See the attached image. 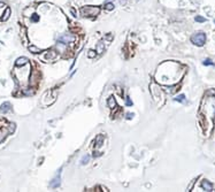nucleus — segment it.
I'll list each match as a JSON object with an SVG mask.
<instances>
[{
    "instance_id": "f257e3e1",
    "label": "nucleus",
    "mask_w": 215,
    "mask_h": 192,
    "mask_svg": "<svg viewBox=\"0 0 215 192\" xmlns=\"http://www.w3.org/2000/svg\"><path fill=\"white\" fill-rule=\"evenodd\" d=\"M215 118V97L206 96L201 100L199 109V122L205 134H209L213 129Z\"/></svg>"
},
{
    "instance_id": "f03ea898",
    "label": "nucleus",
    "mask_w": 215,
    "mask_h": 192,
    "mask_svg": "<svg viewBox=\"0 0 215 192\" xmlns=\"http://www.w3.org/2000/svg\"><path fill=\"white\" fill-rule=\"evenodd\" d=\"M81 14L84 16H97L100 12V8L97 6H85L81 8Z\"/></svg>"
},
{
    "instance_id": "7ed1b4c3",
    "label": "nucleus",
    "mask_w": 215,
    "mask_h": 192,
    "mask_svg": "<svg viewBox=\"0 0 215 192\" xmlns=\"http://www.w3.org/2000/svg\"><path fill=\"white\" fill-rule=\"evenodd\" d=\"M191 41L195 46H202L206 43V35L204 32H197L191 37Z\"/></svg>"
},
{
    "instance_id": "20e7f679",
    "label": "nucleus",
    "mask_w": 215,
    "mask_h": 192,
    "mask_svg": "<svg viewBox=\"0 0 215 192\" xmlns=\"http://www.w3.org/2000/svg\"><path fill=\"white\" fill-rule=\"evenodd\" d=\"M59 41L62 43V44H70V43H74L75 41V37L73 35H70V34H66V35H63V36L60 37Z\"/></svg>"
},
{
    "instance_id": "39448f33",
    "label": "nucleus",
    "mask_w": 215,
    "mask_h": 192,
    "mask_svg": "<svg viewBox=\"0 0 215 192\" xmlns=\"http://www.w3.org/2000/svg\"><path fill=\"white\" fill-rule=\"evenodd\" d=\"M11 108H12V106H11L9 102H4V104L0 106V112H1V113H7V112L11 111Z\"/></svg>"
},
{
    "instance_id": "423d86ee",
    "label": "nucleus",
    "mask_w": 215,
    "mask_h": 192,
    "mask_svg": "<svg viewBox=\"0 0 215 192\" xmlns=\"http://www.w3.org/2000/svg\"><path fill=\"white\" fill-rule=\"evenodd\" d=\"M201 186H202V189H204L205 191H212V190H213V185H212V183H209L208 181H202Z\"/></svg>"
},
{
    "instance_id": "0eeeda50",
    "label": "nucleus",
    "mask_w": 215,
    "mask_h": 192,
    "mask_svg": "<svg viewBox=\"0 0 215 192\" xmlns=\"http://www.w3.org/2000/svg\"><path fill=\"white\" fill-rule=\"evenodd\" d=\"M107 104H108V107H109L111 109H114V108L117 106L116 100H115V98H114V97H111V98L107 100Z\"/></svg>"
},
{
    "instance_id": "6e6552de",
    "label": "nucleus",
    "mask_w": 215,
    "mask_h": 192,
    "mask_svg": "<svg viewBox=\"0 0 215 192\" xmlns=\"http://www.w3.org/2000/svg\"><path fill=\"white\" fill-rule=\"evenodd\" d=\"M15 64H16L18 67H22V66H24V64H28V59L24 58V57H22V58H19L18 60H16Z\"/></svg>"
},
{
    "instance_id": "1a4fd4ad",
    "label": "nucleus",
    "mask_w": 215,
    "mask_h": 192,
    "mask_svg": "<svg viewBox=\"0 0 215 192\" xmlns=\"http://www.w3.org/2000/svg\"><path fill=\"white\" fill-rule=\"evenodd\" d=\"M57 58V52H54V51H51V52H47L46 54H45V59L46 60H53V59Z\"/></svg>"
},
{
    "instance_id": "9d476101",
    "label": "nucleus",
    "mask_w": 215,
    "mask_h": 192,
    "mask_svg": "<svg viewBox=\"0 0 215 192\" xmlns=\"http://www.w3.org/2000/svg\"><path fill=\"white\" fill-rule=\"evenodd\" d=\"M51 185H52V188H58L59 185H60V176H57L53 181H52V183H51Z\"/></svg>"
},
{
    "instance_id": "9b49d317",
    "label": "nucleus",
    "mask_w": 215,
    "mask_h": 192,
    "mask_svg": "<svg viewBox=\"0 0 215 192\" xmlns=\"http://www.w3.org/2000/svg\"><path fill=\"white\" fill-rule=\"evenodd\" d=\"M9 14H11V9H9V8H7L1 20H2V21H6V20H8V18H9Z\"/></svg>"
},
{
    "instance_id": "f8f14e48",
    "label": "nucleus",
    "mask_w": 215,
    "mask_h": 192,
    "mask_svg": "<svg viewBox=\"0 0 215 192\" xmlns=\"http://www.w3.org/2000/svg\"><path fill=\"white\" fill-rule=\"evenodd\" d=\"M29 50H30L32 53H40V52H41V50L38 48V47H36V46H30Z\"/></svg>"
},
{
    "instance_id": "ddd939ff",
    "label": "nucleus",
    "mask_w": 215,
    "mask_h": 192,
    "mask_svg": "<svg viewBox=\"0 0 215 192\" xmlns=\"http://www.w3.org/2000/svg\"><path fill=\"white\" fill-rule=\"evenodd\" d=\"M89 160H90V156H89V155H85V156L82 159L81 162H82V165H86V163L89 162Z\"/></svg>"
},
{
    "instance_id": "4468645a",
    "label": "nucleus",
    "mask_w": 215,
    "mask_h": 192,
    "mask_svg": "<svg viewBox=\"0 0 215 192\" xmlns=\"http://www.w3.org/2000/svg\"><path fill=\"white\" fill-rule=\"evenodd\" d=\"M176 101H181V102H183L184 100H185V96L184 95H181V96H178L177 98H175Z\"/></svg>"
},
{
    "instance_id": "2eb2a0df",
    "label": "nucleus",
    "mask_w": 215,
    "mask_h": 192,
    "mask_svg": "<svg viewBox=\"0 0 215 192\" xmlns=\"http://www.w3.org/2000/svg\"><path fill=\"white\" fill-rule=\"evenodd\" d=\"M106 9H108V11H113V9H114V5H113L112 2H108V4L106 5Z\"/></svg>"
},
{
    "instance_id": "dca6fc26",
    "label": "nucleus",
    "mask_w": 215,
    "mask_h": 192,
    "mask_svg": "<svg viewBox=\"0 0 215 192\" xmlns=\"http://www.w3.org/2000/svg\"><path fill=\"white\" fill-rule=\"evenodd\" d=\"M96 55H97V54H96V52H95V51H92V50L88 52V57H89V58H95Z\"/></svg>"
},
{
    "instance_id": "f3484780",
    "label": "nucleus",
    "mask_w": 215,
    "mask_h": 192,
    "mask_svg": "<svg viewBox=\"0 0 215 192\" xmlns=\"http://www.w3.org/2000/svg\"><path fill=\"white\" fill-rule=\"evenodd\" d=\"M195 20L197 22H201V23H202V22H206V19H205V18H201V16H195Z\"/></svg>"
},
{
    "instance_id": "a211bd4d",
    "label": "nucleus",
    "mask_w": 215,
    "mask_h": 192,
    "mask_svg": "<svg viewBox=\"0 0 215 192\" xmlns=\"http://www.w3.org/2000/svg\"><path fill=\"white\" fill-rule=\"evenodd\" d=\"M204 64H206V66L207 64H213V62L211 60H206V61H204Z\"/></svg>"
},
{
    "instance_id": "6ab92c4d",
    "label": "nucleus",
    "mask_w": 215,
    "mask_h": 192,
    "mask_svg": "<svg viewBox=\"0 0 215 192\" xmlns=\"http://www.w3.org/2000/svg\"><path fill=\"white\" fill-rule=\"evenodd\" d=\"M127 105H128V106H131V105H132V101L130 100V98H127Z\"/></svg>"
},
{
    "instance_id": "aec40b11",
    "label": "nucleus",
    "mask_w": 215,
    "mask_h": 192,
    "mask_svg": "<svg viewBox=\"0 0 215 192\" xmlns=\"http://www.w3.org/2000/svg\"><path fill=\"white\" fill-rule=\"evenodd\" d=\"M132 116H134L132 113H128V114H127V118H129V120H130V118H132Z\"/></svg>"
},
{
    "instance_id": "412c9836",
    "label": "nucleus",
    "mask_w": 215,
    "mask_h": 192,
    "mask_svg": "<svg viewBox=\"0 0 215 192\" xmlns=\"http://www.w3.org/2000/svg\"><path fill=\"white\" fill-rule=\"evenodd\" d=\"M32 20H34V21H36V22H37V21H38V16H37V15H36V14H35V16H32Z\"/></svg>"
}]
</instances>
